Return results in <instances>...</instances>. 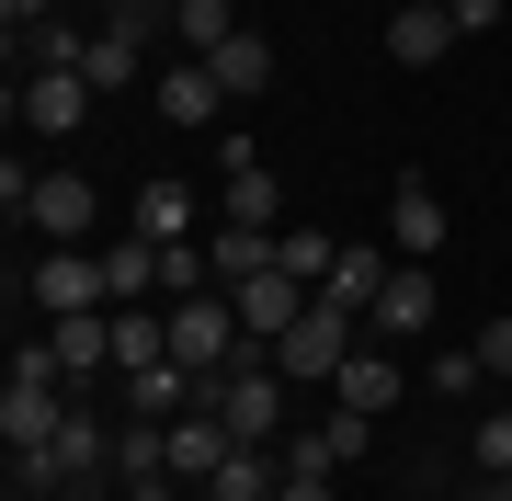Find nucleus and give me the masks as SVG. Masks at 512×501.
<instances>
[{
  "instance_id": "1",
  "label": "nucleus",
  "mask_w": 512,
  "mask_h": 501,
  "mask_svg": "<svg viewBox=\"0 0 512 501\" xmlns=\"http://www.w3.org/2000/svg\"><path fill=\"white\" fill-rule=\"evenodd\" d=\"M251 331H239V297H228V285H205V297H171V365H194L205 376V388H217V376L228 365H251Z\"/></svg>"
},
{
  "instance_id": "2",
  "label": "nucleus",
  "mask_w": 512,
  "mask_h": 501,
  "mask_svg": "<svg viewBox=\"0 0 512 501\" xmlns=\"http://www.w3.org/2000/svg\"><path fill=\"white\" fill-rule=\"evenodd\" d=\"M353 342H365V319L330 308V297H308V319L274 342V376H285V388H330V376L353 365Z\"/></svg>"
},
{
  "instance_id": "3",
  "label": "nucleus",
  "mask_w": 512,
  "mask_h": 501,
  "mask_svg": "<svg viewBox=\"0 0 512 501\" xmlns=\"http://www.w3.org/2000/svg\"><path fill=\"white\" fill-rule=\"evenodd\" d=\"M205 410L239 433V445H274L285 433V376H274V353H251V365H228L217 388H205Z\"/></svg>"
},
{
  "instance_id": "4",
  "label": "nucleus",
  "mask_w": 512,
  "mask_h": 501,
  "mask_svg": "<svg viewBox=\"0 0 512 501\" xmlns=\"http://www.w3.org/2000/svg\"><path fill=\"white\" fill-rule=\"evenodd\" d=\"M92 217H103V194H92V171H35V194H23V228L57 251H80L92 240Z\"/></svg>"
},
{
  "instance_id": "5",
  "label": "nucleus",
  "mask_w": 512,
  "mask_h": 501,
  "mask_svg": "<svg viewBox=\"0 0 512 501\" xmlns=\"http://www.w3.org/2000/svg\"><path fill=\"white\" fill-rule=\"evenodd\" d=\"M444 319V285H433V262H399V274L376 285V308H365V331L376 342H421Z\"/></svg>"
},
{
  "instance_id": "6",
  "label": "nucleus",
  "mask_w": 512,
  "mask_h": 501,
  "mask_svg": "<svg viewBox=\"0 0 512 501\" xmlns=\"http://www.w3.org/2000/svg\"><path fill=\"white\" fill-rule=\"evenodd\" d=\"M12 114H23L35 137H80V114H92V80H80V69H23V80H12Z\"/></svg>"
},
{
  "instance_id": "7",
  "label": "nucleus",
  "mask_w": 512,
  "mask_h": 501,
  "mask_svg": "<svg viewBox=\"0 0 512 501\" xmlns=\"http://www.w3.org/2000/svg\"><path fill=\"white\" fill-rule=\"evenodd\" d=\"M376 445V422H353V410H330V422H308V433H285V467L296 479H342L353 456Z\"/></svg>"
},
{
  "instance_id": "8",
  "label": "nucleus",
  "mask_w": 512,
  "mask_h": 501,
  "mask_svg": "<svg viewBox=\"0 0 512 501\" xmlns=\"http://www.w3.org/2000/svg\"><path fill=\"white\" fill-rule=\"evenodd\" d=\"M69 399H80V388H35V376H12V388H0V433H12V456H46L57 422H69Z\"/></svg>"
},
{
  "instance_id": "9",
  "label": "nucleus",
  "mask_w": 512,
  "mask_h": 501,
  "mask_svg": "<svg viewBox=\"0 0 512 501\" xmlns=\"http://www.w3.org/2000/svg\"><path fill=\"white\" fill-rule=\"evenodd\" d=\"M148 35H160V12H126V23H103V35H92V57H80V80H92V92H126V80L148 69Z\"/></svg>"
},
{
  "instance_id": "10",
  "label": "nucleus",
  "mask_w": 512,
  "mask_h": 501,
  "mask_svg": "<svg viewBox=\"0 0 512 501\" xmlns=\"http://www.w3.org/2000/svg\"><path fill=\"white\" fill-rule=\"evenodd\" d=\"M228 456H239V433H228V422H217V410H205V399H194V410H183V422H171V479H183V490H205V479H217V467H228Z\"/></svg>"
},
{
  "instance_id": "11",
  "label": "nucleus",
  "mask_w": 512,
  "mask_h": 501,
  "mask_svg": "<svg viewBox=\"0 0 512 501\" xmlns=\"http://www.w3.org/2000/svg\"><path fill=\"white\" fill-rule=\"evenodd\" d=\"M35 308H46V319L114 308V297H103V251H46V262H35Z\"/></svg>"
},
{
  "instance_id": "12",
  "label": "nucleus",
  "mask_w": 512,
  "mask_h": 501,
  "mask_svg": "<svg viewBox=\"0 0 512 501\" xmlns=\"http://www.w3.org/2000/svg\"><path fill=\"white\" fill-rule=\"evenodd\" d=\"M137 240H205V205H194L183 171H148L137 183Z\"/></svg>"
},
{
  "instance_id": "13",
  "label": "nucleus",
  "mask_w": 512,
  "mask_h": 501,
  "mask_svg": "<svg viewBox=\"0 0 512 501\" xmlns=\"http://www.w3.org/2000/svg\"><path fill=\"white\" fill-rule=\"evenodd\" d=\"M296 319H308V285H296L285 262H274V274H262V285H239V331H251L262 353H274V342L296 331Z\"/></svg>"
},
{
  "instance_id": "14",
  "label": "nucleus",
  "mask_w": 512,
  "mask_h": 501,
  "mask_svg": "<svg viewBox=\"0 0 512 501\" xmlns=\"http://www.w3.org/2000/svg\"><path fill=\"white\" fill-rule=\"evenodd\" d=\"M330 410H353V422H387V410H399V365H387L376 342H353V365L330 376Z\"/></svg>"
},
{
  "instance_id": "15",
  "label": "nucleus",
  "mask_w": 512,
  "mask_h": 501,
  "mask_svg": "<svg viewBox=\"0 0 512 501\" xmlns=\"http://www.w3.org/2000/svg\"><path fill=\"white\" fill-rule=\"evenodd\" d=\"M194 399H205V376H194V365H171V353L126 376V410H137V422H183Z\"/></svg>"
},
{
  "instance_id": "16",
  "label": "nucleus",
  "mask_w": 512,
  "mask_h": 501,
  "mask_svg": "<svg viewBox=\"0 0 512 501\" xmlns=\"http://www.w3.org/2000/svg\"><path fill=\"white\" fill-rule=\"evenodd\" d=\"M46 342H57V365H69V376H103V365H114V308H69V319H46Z\"/></svg>"
},
{
  "instance_id": "17",
  "label": "nucleus",
  "mask_w": 512,
  "mask_h": 501,
  "mask_svg": "<svg viewBox=\"0 0 512 501\" xmlns=\"http://www.w3.org/2000/svg\"><path fill=\"white\" fill-rule=\"evenodd\" d=\"M387 240H399V262L444 251V194L433 183H399V194H387Z\"/></svg>"
},
{
  "instance_id": "18",
  "label": "nucleus",
  "mask_w": 512,
  "mask_h": 501,
  "mask_svg": "<svg viewBox=\"0 0 512 501\" xmlns=\"http://www.w3.org/2000/svg\"><path fill=\"white\" fill-rule=\"evenodd\" d=\"M205 69H217V92H228V103H262V92H274V46H262L251 23H239V35L205 57Z\"/></svg>"
},
{
  "instance_id": "19",
  "label": "nucleus",
  "mask_w": 512,
  "mask_h": 501,
  "mask_svg": "<svg viewBox=\"0 0 512 501\" xmlns=\"http://www.w3.org/2000/svg\"><path fill=\"white\" fill-rule=\"evenodd\" d=\"M103 297L114 308H148V297H160V240H114L103 251Z\"/></svg>"
},
{
  "instance_id": "20",
  "label": "nucleus",
  "mask_w": 512,
  "mask_h": 501,
  "mask_svg": "<svg viewBox=\"0 0 512 501\" xmlns=\"http://www.w3.org/2000/svg\"><path fill=\"white\" fill-rule=\"evenodd\" d=\"M160 114H171V126H217V114H228L217 69H205V57H194V69H160Z\"/></svg>"
},
{
  "instance_id": "21",
  "label": "nucleus",
  "mask_w": 512,
  "mask_h": 501,
  "mask_svg": "<svg viewBox=\"0 0 512 501\" xmlns=\"http://www.w3.org/2000/svg\"><path fill=\"white\" fill-rule=\"evenodd\" d=\"M387 274H399V262H387V251H353V240H342V262H330V285H319V297H330V308H353V319H365Z\"/></svg>"
},
{
  "instance_id": "22",
  "label": "nucleus",
  "mask_w": 512,
  "mask_h": 501,
  "mask_svg": "<svg viewBox=\"0 0 512 501\" xmlns=\"http://www.w3.org/2000/svg\"><path fill=\"white\" fill-rule=\"evenodd\" d=\"M444 46H456V23H444V12H410V0L387 12V57H399V69H433Z\"/></svg>"
},
{
  "instance_id": "23",
  "label": "nucleus",
  "mask_w": 512,
  "mask_h": 501,
  "mask_svg": "<svg viewBox=\"0 0 512 501\" xmlns=\"http://www.w3.org/2000/svg\"><path fill=\"white\" fill-rule=\"evenodd\" d=\"M160 353H171V308H114V376L160 365Z\"/></svg>"
},
{
  "instance_id": "24",
  "label": "nucleus",
  "mask_w": 512,
  "mask_h": 501,
  "mask_svg": "<svg viewBox=\"0 0 512 501\" xmlns=\"http://www.w3.org/2000/svg\"><path fill=\"white\" fill-rule=\"evenodd\" d=\"M274 205H285V183H274V160L228 171V228H274Z\"/></svg>"
},
{
  "instance_id": "25",
  "label": "nucleus",
  "mask_w": 512,
  "mask_h": 501,
  "mask_svg": "<svg viewBox=\"0 0 512 501\" xmlns=\"http://www.w3.org/2000/svg\"><path fill=\"white\" fill-rule=\"evenodd\" d=\"M80 57H92L80 23H35V35H12V69H80Z\"/></svg>"
},
{
  "instance_id": "26",
  "label": "nucleus",
  "mask_w": 512,
  "mask_h": 501,
  "mask_svg": "<svg viewBox=\"0 0 512 501\" xmlns=\"http://www.w3.org/2000/svg\"><path fill=\"white\" fill-rule=\"evenodd\" d=\"M274 262L308 285V297H319V285H330V262H342V240H330V228H285V240H274Z\"/></svg>"
},
{
  "instance_id": "27",
  "label": "nucleus",
  "mask_w": 512,
  "mask_h": 501,
  "mask_svg": "<svg viewBox=\"0 0 512 501\" xmlns=\"http://www.w3.org/2000/svg\"><path fill=\"white\" fill-rule=\"evenodd\" d=\"M171 35H183L194 57H217V46L239 35V12H228V0H171Z\"/></svg>"
},
{
  "instance_id": "28",
  "label": "nucleus",
  "mask_w": 512,
  "mask_h": 501,
  "mask_svg": "<svg viewBox=\"0 0 512 501\" xmlns=\"http://www.w3.org/2000/svg\"><path fill=\"white\" fill-rule=\"evenodd\" d=\"M478 479H512V410H490V422H478Z\"/></svg>"
},
{
  "instance_id": "29",
  "label": "nucleus",
  "mask_w": 512,
  "mask_h": 501,
  "mask_svg": "<svg viewBox=\"0 0 512 501\" xmlns=\"http://www.w3.org/2000/svg\"><path fill=\"white\" fill-rule=\"evenodd\" d=\"M478 376H490V365H478V353H433V388H444V399H467Z\"/></svg>"
},
{
  "instance_id": "30",
  "label": "nucleus",
  "mask_w": 512,
  "mask_h": 501,
  "mask_svg": "<svg viewBox=\"0 0 512 501\" xmlns=\"http://www.w3.org/2000/svg\"><path fill=\"white\" fill-rule=\"evenodd\" d=\"M444 23H456V46H467V35H490V23H501V0H444Z\"/></svg>"
},
{
  "instance_id": "31",
  "label": "nucleus",
  "mask_w": 512,
  "mask_h": 501,
  "mask_svg": "<svg viewBox=\"0 0 512 501\" xmlns=\"http://www.w3.org/2000/svg\"><path fill=\"white\" fill-rule=\"evenodd\" d=\"M478 365H490V376H512V308L490 319V331H478Z\"/></svg>"
},
{
  "instance_id": "32",
  "label": "nucleus",
  "mask_w": 512,
  "mask_h": 501,
  "mask_svg": "<svg viewBox=\"0 0 512 501\" xmlns=\"http://www.w3.org/2000/svg\"><path fill=\"white\" fill-rule=\"evenodd\" d=\"M114 501H194L183 479H114Z\"/></svg>"
},
{
  "instance_id": "33",
  "label": "nucleus",
  "mask_w": 512,
  "mask_h": 501,
  "mask_svg": "<svg viewBox=\"0 0 512 501\" xmlns=\"http://www.w3.org/2000/svg\"><path fill=\"white\" fill-rule=\"evenodd\" d=\"M0 23H12V35H35V23H57V0H0Z\"/></svg>"
},
{
  "instance_id": "34",
  "label": "nucleus",
  "mask_w": 512,
  "mask_h": 501,
  "mask_svg": "<svg viewBox=\"0 0 512 501\" xmlns=\"http://www.w3.org/2000/svg\"><path fill=\"white\" fill-rule=\"evenodd\" d=\"M92 12H103V23H126V12H171V0H92Z\"/></svg>"
},
{
  "instance_id": "35",
  "label": "nucleus",
  "mask_w": 512,
  "mask_h": 501,
  "mask_svg": "<svg viewBox=\"0 0 512 501\" xmlns=\"http://www.w3.org/2000/svg\"><path fill=\"white\" fill-rule=\"evenodd\" d=\"M285 501H330V479H296V467H285Z\"/></svg>"
},
{
  "instance_id": "36",
  "label": "nucleus",
  "mask_w": 512,
  "mask_h": 501,
  "mask_svg": "<svg viewBox=\"0 0 512 501\" xmlns=\"http://www.w3.org/2000/svg\"><path fill=\"white\" fill-rule=\"evenodd\" d=\"M478 501H512V479H478Z\"/></svg>"
},
{
  "instance_id": "37",
  "label": "nucleus",
  "mask_w": 512,
  "mask_h": 501,
  "mask_svg": "<svg viewBox=\"0 0 512 501\" xmlns=\"http://www.w3.org/2000/svg\"><path fill=\"white\" fill-rule=\"evenodd\" d=\"M410 12H444V0H410Z\"/></svg>"
},
{
  "instance_id": "38",
  "label": "nucleus",
  "mask_w": 512,
  "mask_h": 501,
  "mask_svg": "<svg viewBox=\"0 0 512 501\" xmlns=\"http://www.w3.org/2000/svg\"><path fill=\"white\" fill-rule=\"evenodd\" d=\"M194 501H217V490H194Z\"/></svg>"
}]
</instances>
